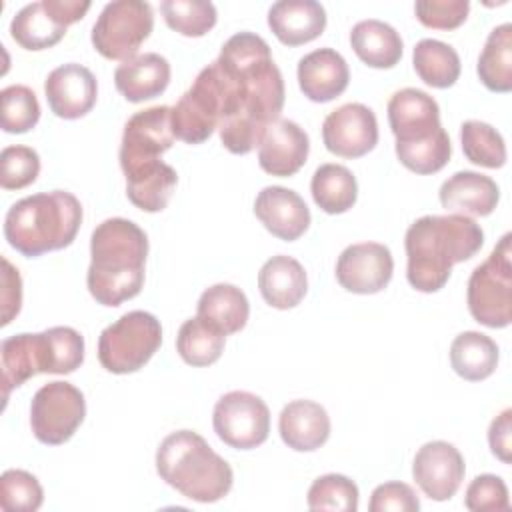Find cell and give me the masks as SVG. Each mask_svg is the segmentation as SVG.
Instances as JSON below:
<instances>
[{
	"instance_id": "cell-1",
	"label": "cell",
	"mask_w": 512,
	"mask_h": 512,
	"mask_svg": "<svg viewBox=\"0 0 512 512\" xmlns=\"http://www.w3.org/2000/svg\"><path fill=\"white\" fill-rule=\"evenodd\" d=\"M208 68L220 102V142L232 154H248L284 108V78L270 46L254 32H238Z\"/></svg>"
},
{
	"instance_id": "cell-2",
	"label": "cell",
	"mask_w": 512,
	"mask_h": 512,
	"mask_svg": "<svg viewBox=\"0 0 512 512\" xmlns=\"http://www.w3.org/2000/svg\"><path fill=\"white\" fill-rule=\"evenodd\" d=\"M484 244V232L470 216L428 214L410 224L404 236L406 278L418 292L432 294L446 286L452 266L470 260Z\"/></svg>"
},
{
	"instance_id": "cell-3",
	"label": "cell",
	"mask_w": 512,
	"mask_h": 512,
	"mask_svg": "<svg viewBox=\"0 0 512 512\" xmlns=\"http://www.w3.org/2000/svg\"><path fill=\"white\" fill-rule=\"evenodd\" d=\"M86 284L102 306H120L140 294L148 256L146 232L128 218H106L90 238Z\"/></svg>"
},
{
	"instance_id": "cell-4",
	"label": "cell",
	"mask_w": 512,
	"mask_h": 512,
	"mask_svg": "<svg viewBox=\"0 0 512 512\" xmlns=\"http://www.w3.org/2000/svg\"><path fill=\"white\" fill-rule=\"evenodd\" d=\"M388 122L396 138V158L416 174L440 172L450 156L452 144L440 124L438 102L418 88H402L388 100Z\"/></svg>"
},
{
	"instance_id": "cell-5",
	"label": "cell",
	"mask_w": 512,
	"mask_h": 512,
	"mask_svg": "<svg viewBox=\"0 0 512 512\" xmlns=\"http://www.w3.org/2000/svg\"><path fill=\"white\" fill-rule=\"evenodd\" d=\"M82 224V204L66 190L26 196L10 206L4 238L26 258L70 246Z\"/></svg>"
},
{
	"instance_id": "cell-6",
	"label": "cell",
	"mask_w": 512,
	"mask_h": 512,
	"mask_svg": "<svg viewBox=\"0 0 512 512\" xmlns=\"http://www.w3.org/2000/svg\"><path fill=\"white\" fill-rule=\"evenodd\" d=\"M156 472L184 498L202 504L222 500L234 482L230 464L192 430H176L160 442Z\"/></svg>"
},
{
	"instance_id": "cell-7",
	"label": "cell",
	"mask_w": 512,
	"mask_h": 512,
	"mask_svg": "<svg viewBox=\"0 0 512 512\" xmlns=\"http://www.w3.org/2000/svg\"><path fill=\"white\" fill-rule=\"evenodd\" d=\"M468 310L488 328H506L512 322V248L504 234L490 256L478 264L468 280Z\"/></svg>"
},
{
	"instance_id": "cell-8",
	"label": "cell",
	"mask_w": 512,
	"mask_h": 512,
	"mask_svg": "<svg viewBox=\"0 0 512 512\" xmlns=\"http://www.w3.org/2000/svg\"><path fill=\"white\" fill-rule=\"evenodd\" d=\"M160 344V320L150 312L132 310L100 332L98 360L112 374H130L148 364Z\"/></svg>"
},
{
	"instance_id": "cell-9",
	"label": "cell",
	"mask_w": 512,
	"mask_h": 512,
	"mask_svg": "<svg viewBox=\"0 0 512 512\" xmlns=\"http://www.w3.org/2000/svg\"><path fill=\"white\" fill-rule=\"evenodd\" d=\"M154 28V12L142 0L108 2L92 26V46L108 60H130Z\"/></svg>"
},
{
	"instance_id": "cell-10",
	"label": "cell",
	"mask_w": 512,
	"mask_h": 512,
	"mask_svg": "<svg viewBox=\"0 0 512 512\" xmlns=\"http://www.w3.org/2000/svg\"><path fill=\"white\" fill-rule=\"evenodd\" d=\"M86 416L84 394L70 382L54 380L36 390L30 402V428L38 442L60 446L68 442Z\"/></svg>"
},
{
	"instance_id": "cell-11",
	"label": "cell",
	"mask_w": 512,
	"mask_h": 512,
	"mask_svg": "<svg viewBox=\"0 0 512 512\" xmlns=\"http://www.w3.org/2000/svg\"><path fill=\"white\" fill-rule=\"evenodd\" d=\"M90 2L40 0L20 8L10 22L12 40L24 50H46L56 46L70 24L84 18Z\"/></svg>"
},
{
	"instance_id": "cell-12",
	"label": "cell",
	"mask_w": 512,
	"mask_h": 512,
	"mask_svg": "<svg viewBox=\"0 0 512 512\" xmlns=\"http://www.w3.org/2000/svg\"><path fill=\"white\" fill-rule=\"evenodd\" d=\"M216 436L236 450H252L270 434V410L266 402L246 390H232L218 398L212 412Z\"/></svg>"
},
{
	"instance_id": "cell-13",
	"label": "cell",
	"mask_w": 512,
	"mask_h": 512,
	"mask_svg": "<svg viewBox=\"0 0 512 512\" xmlns=\"http://www.w3.org/2000/svg\"><path fill=\"white\" fill-rule=\"evenodd\" d=\"M220 124V102L210 68H202L194 84L172 106L174 136L186 144L206 142Z\"/></svg>"
},
{
	"instance_id": "cell-14",
	"label": "cell",
	"mask_w": 512,
	"mask_h": 512,
	"mask_svg": "<svg viewBox=\"0 0 512 512\" xmlns=\"http://www.w3.org/2000/svg\"><path fill=\"white\" fill-rule=\"evenodd\" d=\"M172 108L152 106L136 112L124 126L120 144L122 172L138 164L160 160V156L174 144Z\"/></svg>"
},
{
	"instance_id": "cell-15",
	"label": "cell",
	"mask_w": 512,
	"mask_h": 512,
	"mask_svg": "<svg viewBox=\"0 0 512 512\" xmlns=\"http://www.w3.org/2000/svg\"><path fill=\"white\" fill-rule=\"evenodd\" d=\"M322 142L340 158H360L378 144V122L374 112L350 102L332 110L322 122Z\"/></svg>"
},
{
	"instance_id": "cell-16",
	"label": "cell",
	"mask_w": 512,
	"mask_h": 512,
	"mask_svg": "<svg viewBox=\"0 0 512 512\" xmlns=\"http://www.w3.org/2000/svg\"><path fill=\"white\" fill-rule=\"evenodd\" d=\"M392 272V252L380 242L350 244L336 262V280L352 294H376L384 290L392 280Z\"/></svg>"
},
{
	"instance_id": "cell-17",
	"label": "cell",
	"mask_w": 512,
	"mask_h": 512,
	"mask_svg": "<svg viewBox=\"0 0 512 512\" xmlns=\"http://www.w3.org/2000/svg\"><path fill=\"white\" fill-rule=\"evenodd\" d=\"M466 474L458 448L444 440H432L418 448L412 462V476L420 490L436 502L450 500Z\"/></svg>"
},
{
	"instance_id": "cell-18",
	"label": "cell",
	"mask_w": 512,
	"mask_h": 512,
	"mask_svg": "<svg viewBox=\"0 0 512 512\" xmlns=\"http://www.w3.org/2000/svg\"><path fill=\"white\" fill-rule=\"evenodd\" d=\"M44 94L50 110L58 118L76 120L94 108L98 84L86 66L68 62L48 74L44 82Z\"/></svg>"
},
{
	"instance_id": "cell-19",
	"label": "cell",
	"mask_w": 512,
	"mask_h": 512,
	"mask_svg": "<svg viewBox=\"0 0 512 512\" xmlns=\"http://www.w3.org/2000/svg\"><path fill=\"white\" fill-rule=\"evenodd\" d=\"M308 134L292 120L278 118L270 124L258 146V164L266 174L294 176L308 160Z\"/></svg>"
},
{
	"instance_id": "cell-20",
	"label": "cell",
	"mask_w": 512,
	"mask_h": 512,
	"mask_svg": "<svg viewBox=\"0 0 512 512\" xmlns=\"http://www.w3.org/2000/svg\"><path fill=\"white\" fill-rule=\"evenodd\" d=\"M254 214L264 228L284 240H298L310 226V210L304 198L284 186H266L254 200Z\"/></svg>"
},
{
	"instance_id": "cell-21",
	"label": "cell",
	"mask_w": 512,
	"mask_h": 512,
	"mask_svg": "<svg viewBox=\"0 0 512 512\" xmlns=\"http://www.w3.org/2000/svg\"><path fill=\"white\" fill-rule=\"evenodd\" d=\"M350 82L346 60L334 48H318L298 62V86L312 102H330L338 98Z\"/></svg>"
},
{
	"instance_id": "cell-22",
	"label": "cell",
	"mask_w": 512,
	"mask_h": 512,
	"mask_svg": "<svg viewBox=\"0 0 512 512\" xmlns=\"http://www.w3.org/2000/svg\"><path fill=\"white\" fill-rule=\"evenodd\" d=\"M438 198L442 208L450 214L488 216L498 206L500 188L490 176L460 170L442 182Z\"/></svg>"
},
{
	"instance_id": "cell-23",
	"label": "cell",
	"mask_w": 512,
	"mask_h": 512,
	"mask_svg": "<svg viewBox=\"0 0 512 512\" xmlns=\"http://www.w3.org/2000/svg\"><path fill=\"white\" fill-rule=\"evenodd\" d=\"M278 432L288 448L314 452L324 446L330 436V416L326 408L314 400H292L280 412Z\"/></svg>"
},
{
	"instance_id": "cell-24",
	"label": "cell",
	"mask_w": 512,
	"mask_h": 512,
	"mask_svg": "<svg viewBox=\"0 0 512 512\" xmlns=\"http://www.w3.org/2000/svg\"><path fill=\"white\" fill-rule=\"evenodd\" d=\"M268 26L284 46L316 40L326 28V10L316 0H280L268 10Z\"/></svg>"
},
{
	"instance_id": "cell-25",
	"label": "cell",
	"mask_w": 512,
	"mask_h": 512,
	"mask_svg": "<svg viewBox=\"0 0 512 512\" xmlns=\"http://www.w3.org/2000/svg\"><path fill=\"white\" fill-rule=\"evenodd\" d=\"M170 62L156 54L146 52L122 62L114 70L116 90L132 104L160 96L170 84Z\"/></svg>"
},
{
	"instance_id": "cell-26",
	"label": "cell",
	"mask_w": 512,
	"mask_h": 512,
	"mask_svg": "<svg viewBox=\"0 0 512 512\" xmlns=\"http://www.w3.org/2000/svg\"><path fill=\"white\" fill-rule=\"evenodd\" d=\"M258 288L266 304L278 310L294 308L308 292L304 266L286 254L272 256L258 272Z\"/></svg>"
},
{
	"instance_id": "cell-27",
	"label": "cell",
	"mask_w": 512,
	"mask_h": 512,
	"mask_svg": "<svg viewBox=\"0 0 512 512\" xmlns=\"http://www.w3.org/2000/svg\"><path fill=\"white\" fill-rule=\"evenodd\" d=\"M126 196L144 212H162L178 184V174L162 160L138 164L124 170Z\"/></svg>"
},
{
	"instance_id": "cell-28",
	"label": "cell",
	"mask_w": 512,
	"mask_h": 512,
	"mask_svg": "<svg viewBox=\"0 0 512 512\" xmlns=\"http://www.w3.org/2000/svg\"><path fill=\"white\" fill-rule=\"evenodd\" d=\"M350 46L354 54L370 68H394L404 52L400 34L386 22L368 18L350 30Z\"/></svg>"
},
{
	"instance_id": "cell-29",
	"label": "cell",
	"mask_w": 512,
	"mask_h": 512,
	"mask_svg": "<svg viewBox=\"0 0 512 512\" xmlns=\"http://www.w3.org/2000/svg\"><path fill=\"white\" fill-rule=\"evenodd\" d=\"M196 316L228 336L246 326L250 304L238 286L220 282L202 292L196 306Z\"/></svg>"
},
{
	"instance_id": "cell-30",
	"label": "cell",
	"mask_w": 512,
	"mask_h": 512,
	"mask_svg": "<svg viewBox=\"0 0 512 512\" xmlns=\"http://www.w3.org/2000/svg\"><path fill=\"white\" fill-rule=\"evenodd\" d=\"M498 352V344L490 336L468 330L452 340L450 364L460 378L468 382H480L494 374L500 358Z\"/></svg>"
},
{
	"instance_id": "cell-31",
	"label": "cell",
	"mask_w": 512,
	"mask_h": 512,
	"mask_svg": "<svg viewBox=\"0 0 512 512\" xmlns=\"http://www.w3.org/2000/svg\"><path fill=\"white\" fill-rule=\"evenodd\" d=\"M40 374H70L84 362V336L70 326L38 332Z\"/></svg>"
},
{
	"instance_id": "cell-32",
	"label": "cell",
	"mask_w": 512,
	"mask_h": 512,
	"mask_svg": "<svg viewBox=\"0 0 512 512\" xmlns=\"http://www.w3.org/2000/svg\"><path fill=\"white\" fill-rule=\"evenodd\" d=\"M476 72L480 82L490 92H510L512 90V24L496 26L478 56Z\"/></svg>"
},
{
	"instance_id": "cell-33",
	"label": "cell",
	"mask_w": 512,
	"mask_h": 512,
	"mask_svg": "<svg viewBox=\"0 0 512 512\" xmlns=\"http://www.w3.org/2000/svg\"><path fill=\"white\" fill-rule=\"evenodd\" d=\"M310 192L322 212L344 214L356 204L358 182L346 166L322 164L312 174Z\"/></svg>"
},
{
	"instance_id": "cell-34",
	"label": "cell",
	"mask_w": 512,
	"mask_h": 512,
	"mask_svg": "<svg viewBox=\"0 0 512 512\" xmlns=\"http://www.w3.org/2000/svg\"><path fill=\"white\" fill-rule=\"evenodd\" d=\"M412 64L424 84L440 90L454 86L462 68L458 52L434 38H424L414 46Z\"/></svg>"
},
{
	"instance_id": "cell-35",
	"label": "cell",
	"mask_w": 512,
	"mask_h": 512,
	"mask_svg": "<svg viewBox=\"0 0 512 512\" xmlns=\"http://www.w3.org/2000/svg\"><path fill=\"white\" fill-rule=\"evenodd\" d=\"M0 358H2V396L6 402L14 388L22 386L26 380L40 374L38 336L22 332V334L4 338L0 344Z\"/></svg>"
},
{
	"instance_id": "cell-36",
	"label": "cell",
	"mask_w": 512,
	"mask_h": 512,
	"mask_svg": "<svg viewBox=\"0 0 512 512\" xmlns=\"http://www.w3.org/2000/svg\"><path fill=\"white\" fill-rule=\"evenodd\" d=\"M226 344V334L204 322L200 316L188 318L176 336V350L180 358L196 368L214 364Z\"/></svg>"
},
{
	"instance_id": "cell-37",
	"label": "cell",
	"mask_w": 512,
	"mask_h": 512,
	"mask_svg": "<svg viewBox=\"0 0 512 512\" xmlns=\"http://www.w3.org/2000/svg\"><path fill=\"white\" fill-rule=\"evenodd\" d=\"M464 156L484 168H502L506 164V142L502 134L480 120H466L460 126Z\"/></svg>"
},
{
	"instance_id": "cell-38",
	"label": "cell",
	"mask_w": 512,
	"mask_h": 512,
	"mask_svg": "<svg viewBox=\"0 0 512 512\" xmlns=\"http://www.w3.org/2000/svg\"><path fill=\"white\" fill-rule=\"evenodd\" d=\"M160 12L168 28L188 38L208 34L218 20L216 6L206 0H164Z\"/></svg>"
},
{
	"instance_id": "cell-39",
	"label": "cell",
	"mask_w": 512,
	"mask_h": 512,
	"mask_svg": "<svg viewBox=\"0 0 512 512\" xmlns=\"http://www.w3.org/2000/svg\"><path fill=\"white\" fill-rule=\"evenodd\" d=\"M358 486L344 474H324L318 476L308 488V508L310 510H338L356 512L358 510Z\"/></svg>"
},
{
	"instance_id": "cell-40",
	"label": "cell",
	"mask_w": 512,
	"mask_h": 512,
	"mask_svg": "<svg viewBox=\"0 0 512 512\" xmlns=\"http://www.w3.org/2000/svg\"><path fill=\"white\" fill-rule=\"evenodd\" d=\"M2 98V130L8 134H24L32 130L40 120V104L34 94L24 84L6 86L0 92Z\"/></svg>"
},
{
	"instance_id": "cell-41",
	"label": "cell",
	"mask_w": 512,
	"mask_h": 512,
	"mask_svg": "<svg viewBox=\"0 0 512 512\" xmlns=\"http://www.w3.org/2000/svg\"><path fill=\"white\" fill-rule=\"evenodd\" d=\"M44 502L38 478L26 470L10 468L0 478V506L4 512H36Z\"/></svg>"
},
{
	"instance_id": "cell-42",
	"label": "cell",
	"mask_w": 512,
	"mask_h": 512,
	"mask_svg": "<svg viewBox=\"0 0 512 512\" xmlns=\"http://www.w3.org/2000/svg\"><path fill=\"white\" fill-rule=\"evenodd\" d=\"M40 174V156L30 146H6L0 152V184L4 190H22Z\"/></svg>"
},
{
	"instance_id": "cell-43",
	"label": "cell",
	"mask_w": 512,
	"mask_h": 512,
	"mask_svg": "<svg viewBox=\"0 0 512 512\" xmlns=\"http://www.w3.org/2000/svg\"><path fill=\"white\" fill-rule=\"evenodd\" d=\"M464 504L472 512H506L510 510L508 488L500 476L480 474L468 484Z\"/></svg>"
},
{
	"instance_id": "cell-44",
	"label": "cell",
	"mask_w": 512,
	"mask_h": 512,
	"mask_svg": "<svg viewBox=\"0 0 512 512\" xmlns=\"http://www.w3.org/2000/svg\"><path fill=\"white\" fill-rule=\"evenodd\" d=\"M468 0H418L414 14L418 22L432 30H454L468 18Z\"/></svg>"
},
{
	"instance_id": "cell-45",
	"label": "cell",
	"mask_w": 512,
	"mask_h": 512,
	"mask_svg": "<svg viewBox=\"0 0 512 512\" xmlns=\"http://www.w3.org/2000/svg\"><path fill=\"white\" fill-rule=\"evenodd\" d=\"M370 512H416L420 510V500L412 486L404 482H384L372 490Z\"/></svg>"
},
{
	"instance_id": "cell-46",
	"label": "cell",
	"mask_w": 512,
	"mask_h": 512,
	"mask_svg": "<svg viewBox=\"0 0 512 512\" xmlns=\"http://www.w3.org/2000/svg\"><path fill=\"white\" fill-rule=\"evenodd\" d=\"M2 326H8L22 308V278L18 268H14L8 258H2Z\"/></svg>"
},
{
	"instance_id": "cell-47",
	"label": "cell",
	"mask_w": 512,
	"mask_h": 512,
	"mask_svg": "<svg viewBox=\"0 0 512 512\" xmlns=\"http://www.w3.org/2000/svg\"><path fill=\"white\" fill-rule=\"evenodd\" d=\"M488 444L492 454L502 460L504 464H510L512 460V410H502L488 428Z\"/></svg>"
}]
</instances>
